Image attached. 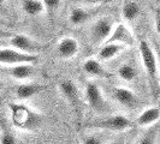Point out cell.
<instances>
[{
    "label": "cell",
    "mask_w": 160,
    "mask_h": 144,
    "mask_svg": "<svg viewBox=\"0 0 160 144\" xmlns=\"http://www.w3.org/2000/svg\"><path fill=\"white\" fill-rule=\"evenodd\" d=\"M138 53L141 58V63L143 70L149 80V85L152 89L154 97L157 98L160 95V82H159V60L155 54L151 43L147 40H141L138 42Z\"/></svg>",
    "instance_id": "6da1fadb"
},
{
    "label": "cell",
    "mask_w": 160,
    "mask_h": 144,
    "mask_svg": "<svg viewBox=\"0 0 160 144\" xmlns=\"http://www.w3.org/2000/svg\"><path fill=\"white\" fill-rule=\"evenodd\" d=\"M8 109L11 114V121L18 130L36 131L41 126V115L23 102H12L8 104Z\"/></svg>",
    "instance_id": "7a4b0ae2"
},
{
    "label": "cell",
    "mask_w": 160,
    "mask_h": 144,
    "mask_svg": "<svg viewBox=\"0 0 160 144\" xmlns=\"http://www.w3.org/2000/svg\"><path fill=\"white\" fill-rule=\"evenodd\" d=\"M114 22L110 17H100L95 19L89 29V39L94 46H102L110 39L114 28Z\"/></svg>",
    "instance_id": "3957f363"
},
{
    "label": "cell",
    "mask_w": 160,
    "mask_h": 144,
    "mask_svg": "<svg viewBox=\"0 0 160 144\" xmlns=\"http://www.w3.org/2000/svg\"><path fill=\"white\" fill-rule=\"evenodd\" d=\"M8 45L11 48L30 55H39L43 50V43L32 39L25 34H12L8 37Z\"/></svg>",
    "instance_id": "277c9868"
},
{
    "label": "cell",
    "mask_w": 160,
    "mask_h": 144,
    "mask_svg": "<svg viewBox=\"0 0 160 144\" xmlns=\"http://www.w3.org/2000/svg\"><path fill=\"white\" fill-rule=\"evenodd\" d=\"M84 101L96 113H104L108 109V103L99 84L90 80L84 87Z\"/></svg>",
    "instance_id": "5b68a950"
},
{
    "label": "cell",
    "mask_w": 160,
    "mask_h": 144,
    "mask_svg": "<svg viewBox=\"0 0 160 144\" xmlns=\"http://www.w3.org/2000/svg\"><path fill=\"white\" fill-rule=\"evenodd\" d=\"M89 127L99 128V130H107L112 132H125L134 126L132 121L122 114H113L110 117H106L104 119H100L88 125Z\"/></svg>",
    "instance_id": "8992f818"
},
{
    "label": "cell",
    "mask_w": 160,
    "mask_h": 144,
    "mask_svg": "<svg viewBox=\"0 0 160 144\" xmlns=\"http://www.w3.org/2000/svg\"><path fill=\"white\" fill-rule=\"evenodd\" d=\"M39 55H30L18 52L13 48H0V65L11 67L19 64H35Z\"/></svg>",
    "instance_id": "52a82bcc"
},
{
    "label": "cell",
    "mask_w": 160,
    "mask_h": 144,
    "mask_svg": "<svg viewBox=\"0 0 160 144\" xmlns=\"http://www.w3.org/2000/svg\"><path fill=\"white\" fill-rule=\"evenodd\" d=\"M58 90L65 101L71 106L75 111H80L82 106V95L76 83L71 79H62L58 83Z\"/></svg>",
    "instance_id": "ba28073f"
},
{
    "label": "cell",
    "mask_w": 160,
    "mask_h": 144,
    "mask_svg": "<svg viewBox=\"0 0 160 144\" xmlns=\"http://www.w3.org/2000/svg\"><path fill=\"white\" fill-rule=\"evenodd\" d=\"M107 42L118 43V45H122L123 47L128 48L135 46L136 37H135L134 32L130 29V26L128 24L119 23L114 25L113 31L111 34V36H110V39L107 40Z\"/></svg>",
    "instance_id": "9c48e42d"
},
{
    "label": "cell",
    "mask_w": 160,
    "mask_h": 144,
    "mask_svg": "<svg viewBox=\"0 0 160 144\" xmlns=\"http://www.w3.org/2000/svg\"><path fill=\"white\" fill-rule=\"evenodd\" d=\"M112 95L114 101L124 108L135 109L140 104V98L135 94V91H132L129 88H125V87H116L113 89Z\"/></svg>",
    "instance_id": "30bf717a"
},
{
    "label": "cell",
    "mask_w": 160,
    "mask_h": 144,
    "mask_svg": "<svg viewBox=\"0 0 160 144\" xmlns=\"http://www.w3.org/2000/svg\"><path fill=\"white\" fill-rule=\"evenodd\" d=\"M57 55L63 60L72 59L80 52V43L75 37L65 36L57 42Z\"/></svg>",
    "instance_id": "8fae6325"
},
{
    "label": "cell",
    "mask_w": 160,
    "mask_h": 144,
    "mask_svg": "<svg viewBox=\"0 0 160 144\" xmlns=\"http://www.w3.org/2000/svg\"><path fill=\"white\" fill-rule=\"evenodd\" d=\"M46 89H47V85H43L40 83L23 82L17 85L16 90H15V96L19 102H24V101H28L32 97L38 96Z\"/></svg>",
    "instance_id": "7c38bea8"
},
{
    "label": "cell",
    "mask_w": 160,
    "mask_h": 144,
    "mask_svg": "<svg viewBox=\"0 0 160 144\" xmlns=\"http://www.w3.org/2000/svg\"><path fill=\"white\" fill-rule=\"evenodd\" d=\"M6 71L12 79L23 83V82H28L36 73V69L34 64H19L11 67H6Z\"/></svg>",
    "instance_id": "4fadbf2b"
},
{
    "label": "cell",
    "mask_w": 160,
    "mask_h": 144,
    "mask_svg": "<svg viewBox=\"0 0 160 144\" xmlns=\"http://www.w3.org/2000/svg\"><path fill=\"white\" fill-rule=\"evenodd\" d=\"M83 71L93 78H110L112 74L104 67L102 63L95 58H88L83 61Z\"/></svg>",
    "instance_id": "5bb4252c"
},
{
    "label": "cell",
    "mask_w": 160,
    "mask_h": 144,
    "mask_svg": "<svg viewBox=\"0 0 160 144\" xmlns=\"http://www.w3.org/2000/svg\"><path fill=\"white\" fill-rule=\"evenodd\" d=\"M160 120V108L157 106H151L144 108L136 117L135 122L140 127H151Z\"/></svg>",
    "instance_id": "9a60e30c"
},
{
    "label": "cell",
    "mask_w": 160,
    "mask_h": 144,
    "mask_svg": "<svg viewBox=\"0 0 160 144\" xmlns=\"http://www.w3.org/2000/svg\"><path fill=\"white\" fill-rule=\"evenodd\" d=\"M125 50V47H123L122 45L118 43H112V42H106L102 46H100V49L98 52V59L104 63V61H108L112 60L116 56H118Z\"/></svg>",
    "instance_id": "2e32d148"
},
{
    "label": "cell",
    "mask_w": 160,
    "mask_h": 144,
    "mask_svg": "<svg viewBox=\"0 0 160 144\" xmlns=\"http://www.w3.org/2000/svg\"><path fill=\"white\" fill-rule=\"evenodd\" d=\"M141 6L136 0H127L122 7V17L127 23H134L141 16Z\"/></svg>",
    "instance_id": "e0dca14e"
},
{
    "label": "cell",
    "mask_w": 160,
    "mask_h": 144,
    "mask_svg": "<svg viewBox=\"0 0 160 144\" xmlns=\"http://www.w3.org/2000/svg\"><path fill=\"white\" fill-rule=\"evenodd\" d=\"M116 74L118 76V78L125 83H131L135 82L138 77V70L134 64L131 63H123L117 67Z\"/></svg>",
    "instance_id": "ac0fdd59"
},
{
    "label": "cell",
    "mask_w": 160,
    "mask_h": 144,
    "mask_svg": "<svg viewBox=\"0 0 160 144\" xmlns=\"http://www.w3.org/2000/svg\"><path fill=\"white\" fill-rule=\"evenodd\" d=\"M22 10L27 16L30 17L40 16L46 11L42 0H23L22 1Z\"/></svg>",
    "instance_id": "d6986e66"
},
{
    "label": "cell",
    "mask_w": 160,
    "mask_h": 144,
    "mask_svg": "<svg viewBox=\"0 0 160 144\" xmlns=\"http://www.w3.org/2000/svg\"><path fill=\"white\" fill-rule=\"evenodd\" d=\"M90 13L83 7H73L69 13V23L73 26H81L89 21Z\"/></svg>",
    "instance_id": "ffe728a7"
},
{
    "label": "cell",
    "mask_w": 160,
    "mask_h": 144,
    "mask_svg": "<svg viewBox=\"0 0 160 144\" xmlns=\"http://www.w3.org/2000/svg\"><path fill=\"white\" fill-rule=\"evenodd\" d=\"M135 144H157V131L149 130L137 139Z\"/></svg>",
    "instance_id": "44dd1931"
},
{
    "label": "cell",
    "mask_w": 160,
    "mask_h": 144,
    "mask_svg": "<svg viewBox=\"0 0 160 144\" xmlns=\"http://www.w3.org/2000/svg\"><path fill=\"white\" fill-rule=\"evenodd\" d=\"M0 144H17V139L13 136V133L8 131H4L0 136Z\"/></svg>",
    "instance_id": "7402d4cb"
},
{
    "label": "cell",
    "mask_w": 160,
    "mask_h": 144,
    "mask_svg": "<svg viewBox=\"0 0 160 144\" xmlns=\"http://www.w3.org/2000/svg\"><path fill=\"white\" fill-rule=\"evenodd\" d=\"M82 144H105L104 138L98 135H89V136L84 137Z\"/></svg>",
    "instance_id": "603a6c76"
},
{
    "label": "cell",
    "mask_w": 160,
    "mask_h": 144,
    "mask_svg": "<svg viewBox=\"0 0 160 144\" xmlns=\"http://www.w3.org/2000/svg\"><path fill=\"white\" fill-rule=\"evenodd\" d=\"M45 8L48 11H57L62 6V0H42Z\"/></svg>",
    "instance_id": "cb8c5ba5"
},
{
    "label": "cell",
    "mask_w": 160,
    "mask_h": 144,
    "mask_svg": "<svg viewBox=\"0 0 160 144\" xmlns=\"http://www.w3.org/2000/svg\"><path fill=\"white\" fill-rule=\"evenodd\" d=\"M153 21H154V29L160 36V6L154 8L153 12Z\"/></svg>",
    "instance_id": "d4e9b609"
},
{
    "label": "cell",
    "mask_w": 160,
    "mask_h": 144,
    "mask_svg": "<svg viewBox=\"0 0 160 144\" xmlns=\"http://www.w3.org/2000/svg\"><path fill=\"white\" fill-rule=\"evenodd\" d=\"M105 0H86V2L89 4V5H93V6H96V5H100L102 4Z\"/></svg>",
    "instance_id": "484cf974"
},
{
    "label": "cell",
    "mask_w": 160,
    "mask_h": 144,
    "mask_svg": "<svg viewBox=\"0 0 160 144\" xmlns=\"http://www.w3.org/2000/svg\"><path fill=\"white\" fill-rule=\"evenodd\" d=\"M4 88H5V83H4V80L0 78V91H1Z\"/></svg>",
    "instance_id": "4316f807"
},
{
    "label": "cell",
    "mask_w": 160,
    "mask_h": 144,
    "mask_svg": "<svg viewBox=\"0 0 160 144\" xmlns=\"http://www.w3.org/2000/svg\"><path fill=\"white\" fill-rule=\"evenodd\" d=\"M6 4V0H0V8H2Z\"/></svg>",
    "instance_id": "83f0119b"
},
{
    "label": "cell",
    "mask_w": 160,
    "mask_h": 144,
    "mask_svg": "<svg viewBox=\"0 0 160 144\" xmlns=\"http://www.w3.org/2000/svg\"><path fill=\"white\" fill-rule=\"evenodd\" d=\"M110 144H123L122 142H112V143H110Z\"/></svg>",
    "instance_id": "f1b7e54d"
},
{
    "label": "cell",
    "mask_w": 160,
    "mask_h": 144,
    "mask_svg": "<svg viewBox=\"0 0 160 144\" xmlns=\"http://www.w3.org/2000/svg\"><path fill=\"white\" fill-rule=\"evenodd\" d=\"M159 82H160V63H159Z\"/></svg>",
    "instance_id": "f546056e"
}]
</instances>
